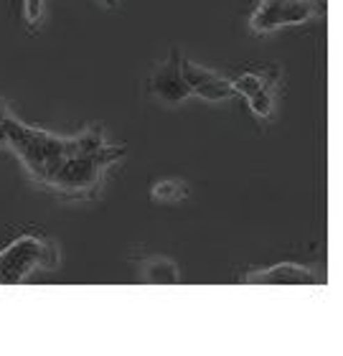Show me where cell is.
<instances>
[{
	"label": "cell",
	"mask_w": 343,
	"mask_h": 356,
	"mask_svg": "<svg viewBox=\"0 0 343 356\" xmlns=\"http://www.w3.org/2000/svg\"><path fill=\"white\" fill-rule=\"evenodd\" d=\"M6 145L21 158L31 178L64 199H94L110 165L127 153L122 145L105 143L97 127H87L74 138H59L13 115L6 120Z\"/></svg>",
	"instance_id": "6da1fadb"
},
{
	"label": "cell",
	"mask_w": 343,
	"mask_h": 356,
	"mask_svg": "<svg viewBox=\"0 0 343 356\" xmlns=\"http://www.w3.org/2000/svg\"><path fill=\"white\" fill-rule=\"evenodd\" d=\"M59 267V250L44 237L23 234L0 252V285H18L36 273H53Z\"/></svg>",
	"instance_id": "7a4b0ae2"
},
{
	"label": "cell",
	"mask_w": 343,
	"mask_h": 356,
	"mask_svg": "<svg viewBox=\"0 0 343 356\" xmlns=\"http://www.w3.org/2000/svg\"><path fill=\"white\" fill-rule=\"evenodd\" d=\"M321 13V0H260L249 18L254 33H272L285 26H300Z\"/></svg>",
	"instance_id": "3957f363"
},
{
	"label": "cell",
	"mask_w": 343,
	"mask_h": 356,
	"mask_svg": "<svg viewBox=\"0 0 343 356\" xmlns=\"http://www.w3.org/2000/svg\"><path fill=\"white\" fill-rule=\"evenodd\" d=\"M150 92L158 102L168 104V107H178L191 97V87L183 74V56L176 46L168 51V59L156 69V74L150 79Z\"/></svg>",
	"instance_id": "277c9868"
},
{
	"label": "cell",
	"mask_w": 343,
	"mask_h": 356,
	"mask_svg": "<svg viewBox=\"0 0 343 356\" xmlns=\"http://www.w3.org/2000/svg\"><path fill=\"white\" fill-rule=\"evenodd\" d=\"M183 74H186V82L191 87V95L201 97L206 102H224V99H231L237 95L234 82L201 67V64H196V61L183 59Z\"/></svg>",
	"instance_id": "5b68a950"
},
{
	"label": "cell",
	"mask_w": 343,
	"mask_h": 356,
	"mask_svg": "<svg viewBox=\"0 0 343 356\" xmlns=\"http://www.w3.org/2000/svg\"><path fill=\"white\" fill-rule=\"evenodd\" d=\"M244 282H249V285H313V282H318V277L303 270L300 265L285 262V265H275L246 275Z\"/></svg>",
	"instance_id": "8992f818"
},
{
	"label": "cell",
	"mask_w": 343,
	"mask_h": 356,
	"mask_svg": "<svg viewBox=\"0 0 343 356\" xmlns=\"http://www.w3.org/2000/svg\"><path fill=\"white\" fill-rule=\"evenodd\" d=\"M142 280L150 285H176L181 280V273L176 262L168 257H153L142 267Z\"/></svg>",
	"instance_id": "52a82bcc"
},
{
	"label": "cell",
	"mask_w": 343,
	"mask_h": 356,
	"mask_svg": "<svg viewBox=\"0 0 343 356\" xmlns=\"http://www.w3.org/2000/svg\"><path fill=\"white\" fill-rule=\"evenodd\" d=\"M186 196L188 186L183 181H160V184L153 186V201H160V204H176Z\"/></svg>",
	"instance_id": "ba28073f"
},
{
	"label": "cell",
	"mask_w": 343,
	"mask_h": 356,
	"mask_svg": "<svg viewBox=\"0 0 343 356\" xmlns=\"http://www.w3.org/2000/svg\"><path fill=\"white\" fill-rule=\"evenodd\" d=\"M44 8L46 0H23V18H26L31 29H36L38 21L44 18Z\"/></svg>",
	"instance_id": "9c48e42d"
},
{
	"label": "cell",
	"mask_w": 343,
	"mask_h": 356,
	"mask_svg": "<svg viewBox=\"0 0 343 356\" xmlns=\"http://www.w3.org/2000/svg\"><path fill=\"white\" fill-rule=\"evenodd\" d=\"M10 115V107H8L6 99H0V145H6L8 138H6V120Z\"/></svg>",
	"instance_id": "30bf717a"
},
{
	"label": "cell",
	"mask_w": 343,
	"mask_h": 356,
	"mask_svg": "<svg viewBox=\"0 0 343 356\" xmlns=\"http://www.w3.org/2000/svg\"><path fill=\"white\" fill-rule=\"evenodd\" d=\"M97 3L102 8H115V6H117V0H97Z\"/></svg>",
	"instance_id": "8fae6325"
}]
</instances>
